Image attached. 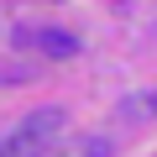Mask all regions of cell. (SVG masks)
Here are the masks:
<instances>
[{"mask_svg":"<svg viewBox=\"0 0 157 157\" xmlns=\"http://www.w3.org/2000/svg\"><path fill=\"white\" fill-rule=\"evenodd\" d=\"M16 42H37V47H47L52 58H73V52H78V42H73L68 32H26V26H21Z\"/></svg>","mask_w":157,"mask_h":157,"instance_id":"7a4b0ae2","label":"cell"},{"mask_svg":"<svg viewBox=\"0 0 157 157\" xmlns=\"http://www.w3.org/2000/svg\"><path fill=\"white\" fill-rule=\"evenodd\" d=\"M58 141H63V110H32L0 141V157H47Z\"/></svg>","mask_w":157,"mask_h":157,"instance_id":"6da1fadb","label":"cell"},{"mask_svg":"<svg viewBox=\"0 0 157 157\" xmlns=\"http://www.w3.org/2000/svg\"><path fill=\"white\" fill-rule=\"evenodd\" d=\"M126 115H157V94H141V100H126Z\"/></svg>","mask_w":157,"mask_h":157,"instance_id":"3957f363","label":"cell"}]
</instances>
